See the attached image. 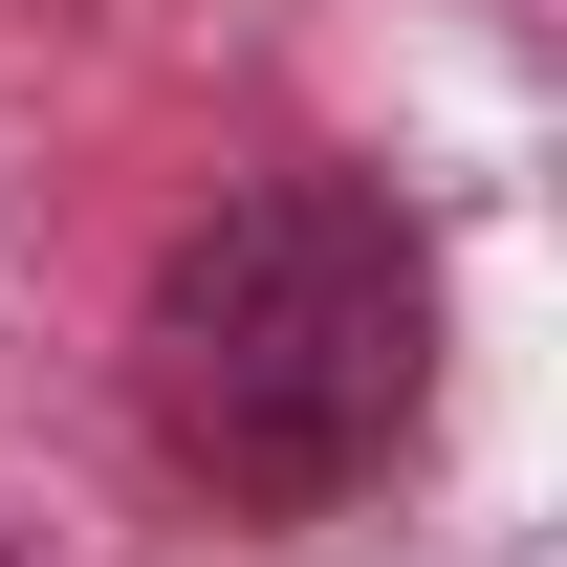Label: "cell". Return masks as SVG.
<instances>
[{
	"mask_svg": "<svg viewBox=\"0 0 567 567\" xmlns=\"http://www.w3.org/2000/svg\"><path fill=\"white\" fill-rule=\"evenodd\" d=\"M415 240L350 197V175H262L218 197L175 262H153V436L197 458L218 502H350L393 436H415Z\"/></svg>",
	"mask_w": 567,
	"mask_h": 567,
	"instance_id": "obj_1",
	"label": "cell"
}]
</instances>
